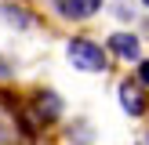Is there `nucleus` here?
I'll return each mask as SVG.
<instances>
[{"label":"nucleus","instance_id":"obj_1","mask_svg":"<svg viewBox=\"0 0 149 145\" xmlns=\"http://www.w3.org/2000/svg\"><path fill=\"white\" fill-rule=\"evenodd\" d=\"M65 58H69V65L77 72H91V76H98V72L109 69L106 44L91 40V36H69V40H65Z\"/></svg>","mask_w":149,"mask_h":145},{"label":"nucleus","instance_id":"obj_2","mask_svg":"<svg viewBox=\"0 0 149 145\" xmlns=\"http://www.w3.org/2000/svg\"><path fill=\"white\" fill-rule=\"evenodd\" d=\"M29 109H33V116H36L40 127H55L65 116V102H62V94H58L55 87H36L33 98H29Z\"/></svg>","mask_w":149,"mask_h":145},{"label":"nucleus","instance_id":"obj_3","mask_svg":"<svg viewBox=\"0 0 149 145\" xmlns=\"http://www.w3.org/2000/svg\"><path fill=\"white\" fill-rule=\"evenodd\" d=\"M116 102H120V109L131 116V120L149 116V87L138 84L135 76H124L120 84H116Z\"/></svg>","mask_w":149,"mask_h":145},{"label":"nucleus","instance_id":"obj_4","mask_svg":"<svg viewBox=\"0 0 149 145\" xmlns=\"http://www.w3.org/2000/svg\"><path fill=\"white\" fill-rule=\"evenodd\" d=\"M106 51L109 58H116V62H127V65H138L142 62V36L131 33V29H113V33L106 36Z\"/></svg>","mask_w":149,"mask_h":145},{"label":"nucleus","instance_id":"obj_5","mask_svg":"<svg viewBox=\"0 0 149 145\" xmlns=\"http://www.w3.org/2000/svg\"><path fill=\"white\" fill-rule=\"evenodd\" d=\"M106 0H51V11L65 22H87L102 11Z\"/></svg>","mask_w":149,"mask_h":145},{"label":"nucleus","instance_id":"obj_6","mask_svg":"<svg viewBox=\"0 0 149 145\" xmlns=\"http://www.w3.org/2000/svg\"><path fill=\"white\" fill-rule=\"evenodd\" d=\"M0 18H4L15 33H29V29H36L40 14H33L22 0H0Z\"/></svg>","mask_w":149,"mask_h":145},{"label":"nucleus","instance_id":"obj_7","mask_svg":"<svg viewBox=\"0 0 149 145\" xmlns=\"http://www.w3.org/2000/svg\"><path fill=\"white\" fill-rule=\"evenodd\" d=\"M65 138H69L73 145H87V142H91V127H87L84 120H73V127L65 130Z\"/></svg>","mask_w":149,"mask_h":145},{"label":"nucleus","instance_id":"obj_8","mask_svg":"<svg viewBox=\"0 0 149 145\" xmlns=\"http://www.w3.org/2000/svg\"><path fill=\"white\" fill-rule=\"evenodd\" d=\"M15 72H18V65L11 58H0V80H15Z\"/></svg>","mask_w":149,"mask_h":145},{"label":"nucleus","instance_id":"obj_9","mask_svg":"<svg viewBox=\"0 0 149 145\" xmlns=\"http://www.w3.org/2000/svg\"><path fill=\"white\" fill-rule=\"evenodd\" d=\"M135 80H138V84H146V87H149V58H142V62L135 65Z\"/></svg>","mask_w":149,"mask_h":145},{"label":"nucleus","instance_id":"obj_10","mask_svg":"<svg viewBox=\"0 0 149 145\" xmlns=\"http://www.w3.org/2000/svg\"><path fill=\"white\" fill-rule=\"evenodd\" d=\"M135 145H149V130H146V134H142V138H138V142H135Z\"/></svg>","mask_w":149,"mask_h":145},{"label":"nucleus","instance_id":"obj_11","mask_svg":"<svg viewBox=\"0 0 149 145\" xmlns=\"http://www.w3.org/2000/svg\"><path fill=\"white\" fill-rule=\"evenodd\" d=\"M138 4H142V7H146V11H149V0H138Z\"/></svg>","mask_w":149,"mask_h":145}]
</instances>
